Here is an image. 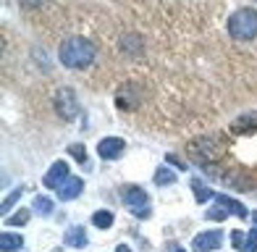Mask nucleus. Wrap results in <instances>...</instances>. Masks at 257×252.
Here are the masks:
<instances>
[{"mask_svg": "<svg viewBox=\"0 0 257 252\" xmlns=\"http://www.w3.org/2000/svg\"><path fill=\"white\" fill-rule=\"evenodd\" d=\"M115 252H132V249H128L126 244H118V249H115Z\"/></svg>", "mask_w": 257, "mask_h": 252, "instance_id": "obj_24", "label": "nucleus"}, {"mask_svg": "<svg viewBox=\"0 0 257 252\" xmlns=\"http://www.w3.org/2000/svg\"><path fill=\"white\" fill-rule=\"evenodd\" d=\"M252 223L257 226V213H252Z\"/></svg>", "mask_w": 257, "mask_h": 252, "instance_id": "obj_25", "label": "nucleus"}, {"mask_svg": "<svg viewBox=\"0 0 257 252\" xmlns=\"http://www.w3.org/2000/svg\"><path fill=\"white\" fill-rule=\"evenodd\" d=\"M228 132L233 137H244V134H257V113H244V116L233 118Z\"/></svg>", "mask_w": 257, "mask_h": 252, "instance_id": "obj_9", "label": "nucleus"}, {"mask_svg": "<svg viewBox=\"0 0 257 252\" xmlns=\"http://www.w3.org/2000/svg\"><path fill=\"white\" fill-rule=\"evenodd\" d=\"M55 110L63 121H74L79 116V100L74 95V89H58L55 92Z\"/></svg>", "mask_w": 257, "mask_h": 252, "instance_id": "obj_5", "label": "nucleus"}, {"mask_svg": "<svg viewBox=\"0 0 257 252\" xmlns=\"http://www.w3.org/2000/svg\"><path fill=\"white\" fill-rule=\"evenodd\" d=\"M121 200L126 202V208L132 210L134 218H150V197L145 189H139L137 184H126L121 187Z\"/></svg>", "mask_w": 257, "mask_h": 252, "instance_id": "obj_4", "label": "nucleus"}, {"mask_svg": "<svg viewBox=\"0 0 257 252\" xmlns=\"http://www.w3.org/2000/svg\"><path fill=\"white\" fill-rule=\"evenodd\" d=\"M32 210L37 215H45V218H48V215L53 213V200L45 197V194H37V197L32 200Z\"/></svg>", "mask_w": 257, "mask_h": 252, "instance_id": "obj_14", "label": "nucleus"}, {"mask_svg": "<svg viewBox=\"0 0 257 252\" xmlns=\"http://www.w3.org/2000/svg\"><path fill=\"white\" fill-rule=\"evenodd\" d=\"M239 252H257V228H252V231L244 236V242H241Z\"/></svg>", "mask_w": 257, "mask_h": 252, "instance_id": "obj_21", "label": "nucleus"}, {"mask_svg": "<svg viewBox=\"0 0 257 252\" xmlns=\"http://www.w3.org/2000/svg\"><path fill=\"white\" fill-rule=\"evenodd\" d=\"M63 244H68V247H76V249H84V247L89 244L84 226H71V228H68L66 236H63Z\"/></svg>", "mask_w": 257, "mask_h": 252, "instance_id": "obj_11", "label": "nucleus"}, {"mask_svg": "<svg viewBox=\"0 0 257 252\" xmlns=\"http://www.w3.org/2000/svg\"><path fill=\"white\" fill-rule=\"evenodd\" d=\"M155 184L158 187H168V184H176V174L168 168H158L155 171Z\"/></svg>", "mask_w": 257, "mask_h": 252, "instance_id": "obj_16", "label": "nucleus"}, {"mask_svg": "<svg viewBox=\"0 0 257 252\" xmlns=\"http://www.w3.org/2000/svg\"><path fill=\"white\" fill-rule=\"evenodd\" d=\"M173 252H186V249H181V247H173Z\"/></svg>", "mask_w": 257, "mask_h": 252, "instance_id": "obj_26", "label": "nucleus"}, {"mask_svg": "<svg viewBox=\"0 0 257 252\" xmlns=\"http://www.w3.org/2000/svg\"><path fill=\"white\" fill-rule=\"evenodd\" d=\"M166 160H168L171 166H176V168H186V166L181 163V160H179V158H173V155H166Z\"/></svg>", "mask_w": 257, "mask_h": 252, "instance_id": "obj_23", "label": "nucleus"}, {"mask_svg": "<svg viewBox=\"0 0 257 252\" xmlns=\"http://www.w3.org/2000/svg\"><path fill=\"white\" fill-rule=\"evenodd\" d=\"M226 150H228V140L218 132L194 137V140L186 145V153L194 160H200V163H218V160L226 155Z\"/></svg>", "mask_w": 257, "mask_h": 252, "instance_id": "obj_1", "label": "nucleus"}, {"mask_svg": "<svg viewBox=\"0 0 257 252\" xmlns=\"http://www.w3.org/2000/svg\"><path fill=\"white\" fill-rule=\"evenodd\" d=\"M29 210H24V208H21L19 213H14V215H6V226H24L27 221H29Z\"/></svg>", "mask_w": 257, "mask_h": 252, "instance_id": "obj_20", "label": "nucleus"}, {"mask_svg": "<svg viewBox=\"0 0 257 252\" xmlns=\"http://www.w3.org/2000/svg\"><path fill=\"white\" fill-rule=\"evenodd\" d=\"M228 213H231V210L226 208V205H220V202L215 200V205L205 213V218H207V221H210V218H213V221H223V218H228Z\"/></svg>", "mask_w": 257, "mask_h": 252, "instance_id": "obj_17", "label": "nucleus"}, {"mask_svg": "<svg viewBox=\"0 0 257 252\" xmlns=\"http://www.w3.org/2000/svg\"><path fill=\"white\" fill-rule=\"evenodd\" d=\"M215 200H218L220 205H226V208H228L233 215H236V218H247V215H249V213H247V208H244V205H241L239 200H231L228 194H215Z\"/></svg>", "mask_w": 257, "mask_h": 252, "instance_id": "obj_13", "label": "nucleus"}, {"mask_svg": "<svg viewBox=\"0 0 257 252\" xmlns=\"http://www.w3.org/2000/svg\"><path fill=\"white\" fill-rule=\"evenodd\" d=\"M21 247H24V239H21L19 234H14V231H3V234H0V249H3V252H16Z\"/></svg>", "mask_w": 257, "mask_h": 252, "instance_id": "obj_12", "label": "nucleus"}, {"mask_svg": "<svg viewBox=\"0 0 257 252\" xmlns=\"http://www.w3.org/2000/svg\"><path fill=\"white\" fill-rule=\"evenodd\" d=\"M81 189H84V181H81L79 176H68V179L63 181V187L58 189V200H61V202L76 200L79 194H81Z\"/></svg>", "mask_w": 257, "mask_h": 252, "instance_id": "obj_10", "label": "nucleus"}, {"mask_svg": "<svg viewBox=\"0 0 257 252\" xmlns=\"http://www.w3.org/2000/svg\"><path fill=\"white\" fill-rule=\"evenodd\" d=\"M92 223H95L97 228H110L113 226V213L110 210H97L95 215H92Z\"/></svg>", "mask_w": 257, "mask_h": 252, "instance_id": "obj_18", "label": "nucleus"}, {"mask_svg": "<svg viewBox=\"0 0 257 252\" xmlns=\"http://www.w3.org/2000/svg\"><path fill=\"white\" fill-rule=\"evenodd\" d=\"M228 34L239 42H249L257 37V11L254 8H239L228 19Z\"/></svg>", "mask_w": 257, "mask_h": 252, "instance_id": "obj_3", "label": "nucleus"}, {"mask_svg": "<svg viewBox=\"0 0 257 252\" xmlns=\"http://www.w3.org/2000/svg\"><path fill=\"white\" fill-rule=\"evenodd\" d=\"M66 179H68V163H66V160H55V163L50 166V171L45 174L42 184L48 189H61Z\"/></svg>", "mask_w": 257, "mask_h": 252, "instance_id": "obj_8", "label": "nucleus"}, {"mask_svg": "<svg viewBox=\"0 0 257 252\" xmlns=\"http://www.w3.org/2000/svg\"><path fill=\"white\" fill-rule=\"evenodd\" d=\"M95 53H97V48L87 37H71L61 45V50H58L61 63L66 68H87L95 61Z\"/></svg>", "mask_w": 257, "mask_h": 252, "instance_id": "obj_2", "label": "nucleus"}, {"mask_svg": "<svg viewBox=\"0 0 257 252\" xmlns=\"http://www.w3.org/2000/svg\"><path fill=\"white\" fill-rule=\"evenodd\" d=\"M21 194H24V187H16V189H14V192L8 194V197L3 200V205H0V213H3V215H8V210H11V208H14V205L19 202V197H21Z\"/></svg>", "mask_w": 257, "mask_h": 252, "instance_id": "obj_19", "label": "nucleus"}, {"mask_svg": "<svg viewBox=\"0 0 257 252\" xmlns=\"http://www.w3.org/2000/svg\"><path fill=\"white\" fill-rule=\"evenodd\" d=\"M220 244H223V231H220V228H210V231H202V234L194 236L192 249L194 252H213Z\"/></svg>", "mask_w": 257, "mask_h": 252, "instance_id": "obj_6", "label": "nucleus"}, {"mask_svg": "<svg viewBox=\"0 0 257 252\" xmlns=\"http://www.w3.org/2000/svg\"><path fill=\"white\" fill-rule=\"evenodd\" d=\"M68 153H71L79 163H87V150H84V145H71L68 147Z\"/></svg>", "mask_w": 257, "mask_h": 252, "instance_id": "obj_22", "label": "nucleus"}, {"mask_svg": "<svg viewBox=\"0 0 257 252\" xmlns=\"http://www.w3.org/2000/svg\"><path fill=\"white\" fill-rule=\"evenodd\" d=\"M123 153H126V142L121 140V137H105V140H100V145H97V155L102 160H118Z\"/></svg>", "mask_w": 257, "mask_h": 252, "instance_id": "obj_7", "label": "nucleus"}, {"mask_svg": "<svg viewBox=\"0 0 257 252\" xmlns=\"http://www.w3.org/2000/svg\"><path fill=\"white\" fill-rule=\"evenodd\" d=\"M189 184H192V189H194V197H197V202H207L210 197H213V189H210L202 179H192Z\"/></svg>", "mask_w": 257, "mask_h": 252, "instance_id": "obj_15", "label": "nucleus"}, {"mask_svg": "<svg viewBox=\"0 0 257 252\" xmlns=\"http://www.w3.org/2000/svg\"><path fill=\"white\" fill-rule=\"evenodd\" d=\"M53 252H61V249H53Z\"/></svg>", "mask_w": 257, "mask_h": 252, "instance_id": "obj_27", "label": "nucleus"}]
</instances>
